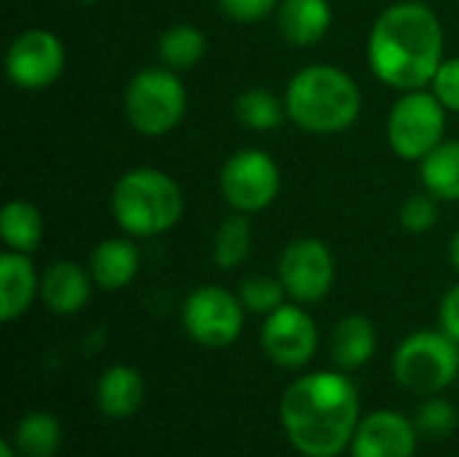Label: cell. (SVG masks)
Listing matches in <instances>:
<instances>
[{"instance_id": "10", "label": "cell", "mask_w": 459, "mask_h": 457, "mask_svg": "<svg viewBox=\"0 0 459 457\" xmlns=\"http://www.w3.org/2000/svg\"><path fill=\"white\" fill-rule=\"evenodd\" d=\"M67 51L65 43L51 30H24L19 32L5 54V73L13 86L24 92H40L56 83L65 73Z\"/></svg>"}, {"instance_id": "20", "label": "cell", "mask_w": 459, "mask_h": 457, "mask_svg": "<svg viewBox=\"0 0 459 457\" xmlns=\"http://www.w3.org/2000/svg\"><path fill=\"white\" fill-rule=\"evenodd\" d=\"M420 178L438 202H459V140L438 143L420 162Z\"/></svg>"}, {"instance_id": "1", "label": "cell", "mask_w": 459, "mask_h": 457, "mask_svg": "<svg viewBox=\"0 0 459 457\" xmlns=\"http://www.w3.org/2000/svg\"><path fill=\"white\" fill-rule=\"evenodd\" d=\"M280 423L307 457L342 455L360 423V399L344 372H312L296 380L280 401Z\"/></svg>"}, {"instance_id": "25", "label": "cell", "mask_w": 459, "mask_h": 457, "mask_svg": "<svg viewBox=\"0 0 459 457\" xmlns=\"http://www.w3.org/2000/svg\"><path fill=\"white\" fill-rule=\"evenodd\" d=\"M253 250V226H250V218L247 213H237L229 215L218 232H215V240H212V259L221 269H237L239 264L247 261Z\"/></svg>"}, {"instance_id": "7", "label": "cell", "mask_w": 459, "mask_h": 457, "mask_svg": "<svg viewBox=\"0 0 459 457\" xmlns=\"http://www.w3.org/2000/svg\"><path fill=\"white\" fill-rule=\"evenodd\" d=\"M449 110L430 89L401 92L387 116V143L406 162H422L444 143Z\"/></svg>"}, {"instance_id": "13", "label": "cell", "mask_w": 459, "mask_h": 457, "mask_svg": "<svg viewBox=\"0 0 459 457\" xmlns=\"http://www.w3.org/2000/svg\"><path fill=\"white\" fill-rule=\"evenodd\" d=\"M417 426L393 409H379L358 423L350 444L352 457H414Z\"/></svg>"}, {"instance_id": "15", "label": "cell", "mask_w": 459, "mask_h": 457, "mask_svg": "<svg viewBox=\"0 0 459 457\" xmlns=\"http://www.w3.org/2000/svg\"><path fill=\"white\" fill-rule=\"evenodd\" d=\"M38 294H40V280H38V269L30 253L5 250L0 256V318L3 323L22 318Z\"/></svg>"}, {"instance_id": "29", "label": "cell", "mask_w": 459, "mask_h": 457, "mask_svg": "<svg viewBox=\"0 0 459 457\" xmlns=\"http://www.w3.org/2000/svg\"><path fill=\"white\" fill-rule=\"evenodd\" d=\"M449 113H459V57L444 59L428 86Z\"/></svg>"}, {"instance_id": "4", "label": "cell", "mask_w": 459, "mask_h": 457, "mask_svg": "<svg viewBox=\"0 0 459 457\" xmlns=\"http://www.w3.org/2000/svg\"><path fill=\"white\" fill-rule=\"evenodd\" d=\"M183 191L172 175L156 167H134L124 172L110 197L116 224L129 237L167 234L183 218Z\"/></svg>"}, {"instance_id": "17", "label": "cell", "mask_w": 459, "mask_h": 457, "mask_svg": "<svg viewBox=\"0 0 459 457\" xmlns=\"http://www.w3.org/2000/svg\"><path fill=\"white\" fill-rule=\"evenodd\" d=\"M89 272H91V280L97 288L121 291L140 272V250L126 237L102 240L89 256Z\"/></svg>"}, {"instance_id": "26", "label": "cell", "mask_w": 459, "mask_h": 457, "mask_svg": "<svg viewBox=\"0 0 459 457\" xmlns=\"http://www.w3.org/2000/svg\"><path fill=\"white\" fill-rule=\"evenodd\" d=\"M285 286L280 277H272V275H253V277H245L242 280V288H239V302L247 312H255V315H272L277 307L285 304Z\"/></svg>"}, {"instance_id": "12", "label": "cell", "mask_w": 459, "mask_h": 457, "mask_svg": "<svg viewBox=\"0 0 459 457\" xmlns=\"http://www.w3.org/2000/svg\"><path fill=\"white\" fill-rule=\"evenodd\" d=\"M261 345L272 364L282 369H301L315 358L320 334L312 315L296 302L282 304L272 315H266V323L261 329Z\"/></svg>"}, {"instance_id": "34", "label": "cell", "mask_w": 459, "mask_h": 457, "mask_svg": "<svg viewBox=\"0 0 459 457\" xmlns=\"http://www.w3.org/2000/svg\"><path fill=\"white\" fill-rule=\"evenodd\" d=\"M78 3H86V5H91V3H100V0H78Z\"/></svg>"}, {"instance_id": "6", "label": "cell", "mask_w": 459, "mask_h": 457, "mask_svg": "<svg viewBox=\"0 0 459 457\" xmlns=\"http://www.w3.org/2000/svg\"><path fill=\"white\" fill-rule=\"evenodd\" d=\"M393 374L398 385L411 393H441L457 380L459 342L446 331L409 334L393 356Z\"/></svg>"}, {"instance_id": "2", "label": "cell", "mask_w": 459, "mask_h": 457, "mask_svg": "<svg viewBox=\"0 0 459 457\" xmlns=\"http://www.w3.org/2000/svg\"><path fill=\"white\" fill-rule=\"evenodd\" d=\"M444 59V27L425 3H395L371 27L368 65L390 89H428Z\"/></svg>"}, {"instance_id": "14", "label": "cell", "mask_w": 459, "mask_h": 457, "mask_svg": "<svg viewBox=\"0 0 459 457\" xmlns=\"http://www.w3.org/2000/svg\"><path fill=\"white\" fill-rule=\"evenodd\" d=\"M91 272L78 261L59 259L54 261L40 280L43 304L56 315H75L86 307L91 296Z\"/></svg>"}, {"instance_id": "16", "label": "cell", "mask_w": 459, "mask_h": 457, "mask_svg": "<svg viewBox=\"0 0 459 457\" xmlns=\"http://www.w3.org/2000/svg\"><path fill=\"white\" fill-rule=\"evenodd\" d=\"M274 13L280 35L299 48L320 43L333 24V8L328 0H280Z\"/></svg>"}, {"instance_id": "23", "label": "cell", "mask_w": 459, "mask_h": 457, "mask_svg": "<svg viewBox=\"0 0 459 457\" xmlns=\"http://www.w3.org/2000/svg\"><path fill=\"white\" fill-rule=\"evenodd\" d=\"M234 116L239 119L242 127L253 132H272L285 121L288 108H285V100H280L274 92L264 86H250L237 97Z\"/></svg>"}, {"instance_id": "24", "label": "cell", "mask_w": 459, "mask_h": 457, "mask_svg": "<svg viewBox=\"0 0 459 457\" xmlns=\"http://www.w3.org/2000/svg\"><path fill=\"white\" fill-rule=\"evenodd\" d=\"M13 444L24 457H54L62 444V426L48 412H30L19 420Z\"/></svg>"}, {"instance_id": "19", "label": "cell", "mask_w": 459, "mask_h": 457, "mask_svg": "<svg viewBox=\"0 0 459 457\" xmlns=\"http://www.w3.org/2000/svg\"><path fill=\"white\" fill-rule=\"evenodd\" d=\"M377 353V331L366 315H347L331 334V358L336 369L352 372L366 366Z\"/></svg>"}, {"instance_id": "31", "label": "cell", "mask_w": 459, "mask_h": 457, "mask_svg": "<svg viewBox=\"0 0 459 457\" xmlns=\"http://www.w3.org/2000/svg\"><path fill=\"white\" fill-rule=\"evenodd\" d=\"M441 331L459 342V283L452 286L441 299Z\"/></svg>"}, {"instance_id": "21", "label": "cell", "mask_w": 459, "mask_h": 457, "mask_svg": "<svg viewBox=\"0 0 459 457\" xmlns=\"http://www.w3.org/2000/svg\"><path fill=\"white\" fill-rule=\"evenodd\" d=\"M0 234H3L5 250L35 253L40 248V240H43L40 210L27 199L5 202V207L0 213Z\"/></svg>"}, {"instance_id": "18", "label": "cell", "mask_w": 459, "mask_h": 457, "mask_svg": "<svg viewBox=\"0 0 459 457\" xmlns=\"http://www.w3.org/2000/svg\"><path fill=\"white\" fill-rule=\"evenodd\" d=\"M145 399L143 374L126 364H116L102 372L97 382V407L110 420L132 417Z\"/></svg>"}, {"instance_id": "11", "label": "cell", "mask_w": 459, "mask_h": 457, "mask_svg": "<svg viewBox=\"0 0 459 457\" xmlns=\"http://www.w3.org/2000/svg\"><path fill=\"white\" fill-rule=\"evenodd\" d=\"M277 277L282 280L293 302L315 304V302H323L328 291L333 288L336 264L323 240L299 237L282 250Z\"/></svg>"}, {"instance_id": "8", "label": "cell", "mask_w": 459, "mask_h": 457, "mask_svg": "<svg viewBox=\"0 0 459 457\" xmlns=\"http://www.w3.org/2000/svg\"><path fill=\"white\" fill-rule=\"evenodd\" d=\"M282 186L280 164L261 148H242L231 154L221 170V194L237 213L266 210Z\"/></svg>"}, {"instance_id": "27", "label": "cell", "mask_w": 459, "mask_h": 457, "mask_svg": "<svg viewBox=\"0 0 459 457\" xmlns=\"http://www.w3.org/2000/svg\"><path fill=\"white\" fill-rule=\"evenodd\" d=\"M401 226L411 234H425L438 224V199L430 191H417L403 199L398 210Z\"/></svg>"}, {"instance_id": "32", "label": "cell", "mask_w": 459, "mask_h": 457, "mask_svg": "<svg viewBox=\"0 0 459 457\" xmlns=\"http://www.w3.org/2000/svg\"><path fill=\"white\" fill-rule=\"evenodd\" d=\"M449 259H452L455 269H457V272H459V232H457V234H455L452 245H449Z\"/></svg>"}, {"instance_id": "9", "label": "cell", "mask_w": 459, "mask_h": 457, "mask_svg": "<svg viewBox=\"0 0 459 457\" xmlns=\"http://www.w3.org/2000/svg\"><path fill=\"white\" fill-rule=\"evenodd\" d=\"M245 326L239 296L221 286H199L183 302V329L204 347H226L237 342Z\"/></svg>"}, {"instance_id": "28", "label": "cell", "mask_w": 459, "mask_h": 457, "mask_svg": "<svg viewBox=\"0 0 459 457\" xmlns=\"http://www.w3.org/2000/svg\"><path fill=\"white\" fill-rule=\"evenodd\" d=\"M459 415L446 399H430L417 409L414 426L425 436H449L457 428Z\"/></svg>"}, {"instance_id": "30", "label": "cell", "mask_w": 459, "mask_h": 457, "mask_svg": "<svg viewBox=\"0 0 459 457\" xmlns=\"http://www.w3.org/2000/svg\"><path fill=\"white\" fill-rule=\"evenodd\" d=\"M218 5L229 19H234L239 24H253V22H261L269 13H274L280 0H218Z\"/></svg>"}, {"instance_id": "5", "label": "cell", "mask_w": 459, "mask_h": 457, "mask_svg": "<svg viewBox=\"0 0 459 457\" xmlns=\"http://www.w3.org/2000/svg\"><path fill=\"white\" fill-rule=\"evenodd\" d=\"M188 94L180 75L169 67H145L132 75L124 92V113L143 137L169 135L186 116Z\"/></svg>"}, {"instance_id": "33", "label": "cell", "mask_w": 459, "mask_h": 457, "mask_svg": "<svg viewBox=\"0 0 459 457\" xmlns=\"http://www.w3.org/2000/svg\"><path fill=\"white\" fill-rule=\"evenodd\" d=\"M19 450H13V442H0V457H19Z\"/></svg>"}, {"instance_id": "3", "label": "cell", "mask_w": 459, "mask_h": 457, "mask_svg": "<svg viewBox=\"0 0 459 457\" xmlns=\"http://www.w3.org/2000/svg\"><path fill=\"white\" fill-rule=\"evenodd\" d=\"M288 119L309 135H339L350 129L360 110L363 94L355 78L328 62L301 67L285 89Z\"/></svg>"}, {"instance_id": "22", "label": "cell", "mask_w": 459, "mask_h": 457, "mask_svg": "<svg viewBox=\"0 0 459 457\" xmlns=\"http://www.w3.org/2000/svg\"><path fill=\"white\" fill-rule=\"evenodd\" d=\"M207 51V38L194 24H172L159 38V59L164 67L183 73L202 62Z\"/></svg>"}]
</instances>
